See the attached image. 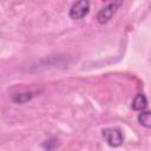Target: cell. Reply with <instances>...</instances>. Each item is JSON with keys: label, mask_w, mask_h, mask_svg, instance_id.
Listing matches in <instances>:
<instances>
[{"label": "cell", "mask_w": 151, "mask_h": 151, "mask_svg": "<svg viewBox=\"0 0 151 151\" xmlns=\"http://www.w3.org/2000/svg\"><path fill=\"white\" fill-rule=\"evenodd\" d=\"M138 122L144 127L150 129L151 127V114H150V111H140V113L138 114Z\"/></svg>", "instance_id": "cell-5"}, {"label": "cell", "mask_w": 151, "mask_h": 151, "mask_svg": "<svg viewBox=\"0 0 151 151\" xmlns=\"http://www.w3.org/2000/svg\"><path fill=\"white\" fill-rule=\"evenodd\" d=\"M132 109L136 110V111H144L147 106V99H146V96L144 93H137L132 100V104H131Z\"/></svg>", "instance_id": "cell-4"}, {"label": "cell", "mask_w": 151, "mask_h": 151, "mask_svg": "<svg viewBox=\"0 0 151 151\" xmlns=\"http://www.w3.org/2000/svg\"><path fill=\"white\" fill-rule=\"evenodd\" d=\"M101 134H103L104 139L106 140V143L110 146L117 147V146H120L124 143L123 132L117 127H106L101 131Z\"/></svg>", "instance_id": "cell-1"}, {"label": "cell", "mask_w": 151, "mask_h": 151, "mask_svg": "<svg viewBox=\"0 0 151 151\" xmlns=\"http://www.w3.org/2000/svg\"><path fill=\"white\" fill-rule=\"evenodd\" d=\"M32 99V93L31 92H24V93H17L12 96V100L17 104H24L28 100Z\"/></svg>", "instance_id": "cell-6"}, {"label": "cell", "mask_w": 151, "mask_h": 151, "mask_svg": "<svg viewBox=\"0 0 151 151\" xmlns=\"http://www.w3.org/2000/svg\"><path fill=\"white\" fill-rule=\"evenodd\" d=\"M122 4H123V1H113V2L109 4L107 6L103 7V8L98 12V14H97V20H98V22L101 24V25L109 22V21L111 20V18L113 17V14L116 13V11L118 9V7H119Z\"/></svg>", "instance_id": "cell-3"}, {"label": "cell", "mask_w": 151, "mask_h": 151, "mask_svg": "<svg viewBox=\"0 0 151 151\" xmlns=\"http://www.w3.org/2000/svg\"><path fill=\"white\" fill-rule=\"evenodd\" d=\"M88 11H90V2L87 0H81V1L74 2L71 6L68 15L73 20H79V19H83L84 17H86Z\"/></svg>", "instance_id": "cell-2"}, {"label": "cell", "mask_w": 151, "mask_h": 151, "mask_svg": "<svg viewBox=\"0 0 151 151\" xmlns=\"http://www.w3.org/2000/svg\"><path fill=\"white\" fill-rule=\"evenodd\" d=\"M57 144H58V139H57L55 137H51L50 139H47V140L44 142L42 147H44L46 151H52V150L57 146Z\"/></svg>", "instance_id": "cell-7"}]
</instances>
